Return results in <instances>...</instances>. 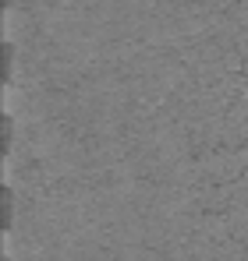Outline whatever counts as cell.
<instances>
[{
    "label": "cell",
    "mask_w": 248,
    "mask_h": 261,
    "mask_svg": "<svg viewBox=\"0 0 248 261\" xmlns=\"http://www.w3.org/2000/svg\"><path fill=\"white\" fill-rule=\"evenodd\" d=\"M11 57H14V50L4 42V81H7V74H11Z\"/></svg>",
    "instance_id": "1"
},
{
    "label": "cell",
    "mask_w": 248,
    "mask_h": 261,
    "mask_svg": "<svg viewBox=\"0 0 248 261\" xmlns=\"http://www.w3.org/2000/svg\"><path fill=\"white\" fill-rule=\"evenodd\" d=\"M11 145V117H4V148Z\"/></svg>",
    "instance_id": "2"
}]
</instances>
